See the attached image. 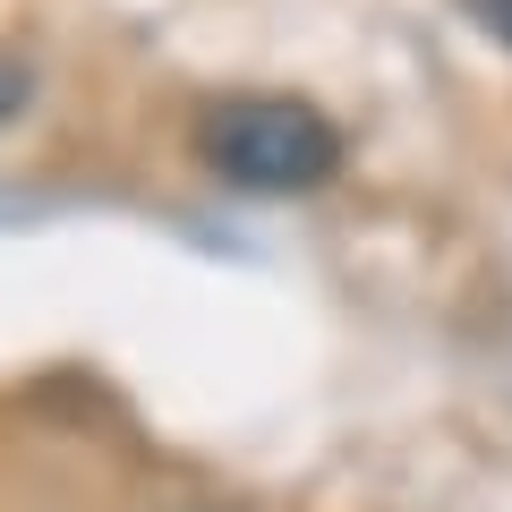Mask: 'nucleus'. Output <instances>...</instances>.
<instances>
[{
	"instance_id": "f257e3e1",
	"label": "nucleus",
	"mask_w": 512,
	"mask_h": 512,
	"mask_svg": "<svg viewBox=\"0 0 512 512\" xmlns=\"http://www.w3.org/2000/svg\"><path fill=\"white\" fill-rule=\"evenodd\" d=\"M205 163L222 171L248 197H299V188H325L342 171V137L316 103L291 94H239L205 120Z\"/></svg>"
},
{
	"instance_id": "7ed1b4c3",
	"label": "nucleus",
	"mask_w": 512,
	"mask_h": 512,
	"mask_svg": "<svg viewBox=\"0 0 512 512\" xmlns=\"http://www.w3.org/2000/svg\"><path fill=\"white\" fill-rule=\"evenodd\" d=\"M18 103H26V69H9V60H0V120H9Z\"/></svg>"
},
{
	"instance_id": "f03ea898",
	"label": "nucleus",
	"mask_w": 512,
	"mask_h": 512,
	"mask_svg": "<svg viewBox=\"0 0 512 512\" xmlns=\"http://www.w3.org/2000/svg\"><path fill=\"white\" fill-rule=\"evenodd\" d=\"M461 9H470V18L487 26L495 43H512V0H461Z\"/></svg>"
}]
</instances>
